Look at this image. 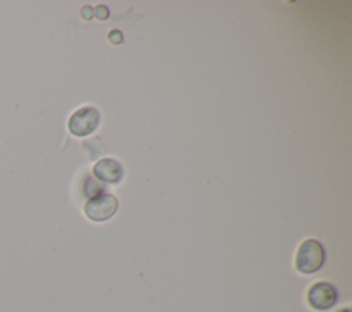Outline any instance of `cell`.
I'll list each match as a JSON object with an SVG mask.
<instances>
[{
    "instance_id": "1",
    "label": "cell",
    "mask_w": 352,
    "mask_h": 312,
    "mask_svg": "<svg viewBox=\"0 0 352 312\" xmlns=\"http://www.w3.org/2000/svg\"><path fill=\"white\" fill-rule=\"evenodd\" d=\"M324 263V249L315 239H305L297 249L294 265L301 274H314L322 268Z\"/></svg>"
},
{
    "instance_id": "2",
    "label": "cell",
    "mask_w": 352,
    "mask_h": 312,
    "mask_svg": "<svg viewBox=\"0 0 352 312\" xmlns=\"http://www.w3.org/2000/svg\"><path fill=\"white\" fill-rule=\"evenodd\" d=\"M118 208V201L113 194L98 192L91 197L84 205L85 216L92 221H104L114 216Z\"/></svg>"
},
{
    "instance_id": "3",
    "label": "cell",
    "mask_w": 352,
    "mask_h": 312,
    "mask_svg": "<svg viewBox=\"0 0 352 312\" xmlns=\"http://www.w3.org/2000/svg\"><path fill=\"white\" fill-rule=\"evenodd\" d=\"M100 122V114L99 111L92 106H84L78 110H76L69 121L67 128L69 132L74 136H87L92 133Z\"/></svg>"
},
{
    "instance_id": "4",
    "label": "cell",
    "mask_w": 352,
    "mask_h": 312,
    "mask_svg": "<svg viewBox=\"0 0 352 312\" xmlns=\"http://www.w3.org/2000/svg\"><path fill=\"white\" fill-rule=\"evenodd\" d=\"M338 294L333 285L327 282L314 283L307 293V301L315 311H327L337 302Z\"/></svg>"
},
{
    "instance_id": "5",
    "label": "cell",
    "mask_w": 352,
    "mask_h": 312,
    "mask_svg": "<svg viewBox=\"0 0 352 312\" xmlns=\"http://www.w3.org/2000/svg\"><path fill=\"white\" fill-rule=\"evenodd\" d=\"M92 173L98 180L103 183L117 184L122 179L124 170L118 161L113 158H102L94 165Z\"/></svg>"
},
{
    "instance_id": "6",
    "label": "cell",
    "mask_w": 352,
    "mask_h": 312,
    "mask_svg": "<svg viewBox=\"0 0 352 312\" xmlns=\"http://www.w3.org/2000/svg\"><path fill=\"white\" fill-rule=\"evenodd\" d=\"M337 312H349V309L345 308V309H340V311H337Z\"/></svg>"
}]
</instances>
